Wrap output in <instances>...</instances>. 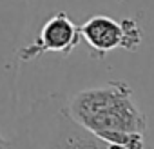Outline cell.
<instances>
[{
	"label": "cell",
	"mask_w": 154,
	"mask_h": 149,
	"mask_svg": "<svg viewBox=\"0 0 154 149\" xmlns=\"http://www.w3.org/2000/svg\"><path fill=\"white\" fill-rule=\"evenodd\" d=\"M72 120L102 138L109 149H145L147 116L123 80L91 87L65 100Z\"/></svg>",
	"instance_id": "6da1fadb"
},
{
	"label": "cell",
	"mask_w": 154,
	"mask_h": 149,
	"mask_svg": "<svg viewBox=\"0 0 154 149\" xmlns=\"http://www.w3.org/2000/svg\"><path fill=\"white\" fill-rule=\"evenodd\" d=\"M9 147H11V142L6 136H2V133H0V149H9Z\"/></svg>",
	"instance_id": "5b68a950"
},
{
	"label": "cell",
	"mask_w": 154,
	"mask_h": 149,
	"mask_svg": "<svg viewBox=\"0 0 154 149\" xmlns=\"http://www.w3.org/2000/svg\"><path fill=\"white\" fill-rule=\"evenodd\" d=\"M80 36L94 58H103L114 49L136 51L141 44V27L136 18L114 20L105 15H94L80 26Z\"/></svg>",
	"instance_id": "3957f363"
},
{
	"label": "cell",
	"mask_w": 154,
	"mask_h": 149,
	"mask_svg": "<svg viewBox=\"0 0 154 149\" xmlns=\"http://www.w3.org/2000/svg\"><path fill=\"white\" fill-rule=\"evenodd\" d=\"M9 142V149H109L102 138L71 118L63 97L56 93L31 106Z\"/></svg>",
	"instance_id": "7a4b0ae2"
},
{
	"label": "cell",
	"mask_w": 154,
	"mask_h": 149,
	"mask_svg": "<svg viewBox=\"0 0 154 149\" xmlns=\"http://www.w3.org/2000/svg\"><path fill=\"white\" fill-rule=\"evenodd\" d=\"M80 40V26H76L65 11H58L44 22L38 38L18 51V58L29 62L45 53H60L67 56L78 47Z\"/></svg>",
	"instance_id": "277c9868"
}]
</instances>
